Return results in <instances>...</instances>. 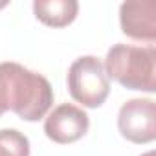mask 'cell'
Returning <instances> with one entry per match:
<instances>
[{"label": "cell", "instance_id": "cell-3", "mask_svg": "<svg viewBox=\"0 0 156 156\" xmlns=\"http://www.w3.org/2000/svg\"><path fill=\"white\" fill-rule=\"evenodd\" d=\"M66 85L72 99L87 108L101 107L110 92V79L105 73L103 62L94 55L77 57L70 64Z\"/></svg>", "mask_w": 156, "mask_h": 156}, {"label": "cell", "instance_id": "cell-1", "mask_svg": "<svg viewBox=\"0 0 156 156\" xmlns=\"http://www.w3.org/2000/svg\"><path fill=\"white\" fill-rule=\"evenodd\" d=\"M51 105L53 88L42 73L19 62H0V114L11 110L24 121H39Z\"/></svg>", "mask_w": 156, "mask_h": 156}, {"label": "cell", "instance_id": "cell-7", "mask_svg": "<svg viewBox=\"0 0 156 156\" xmlns=\"http://www.w3.org/2000/svg\"><path fill=\"white\" fill-rule=\"evenodd\" d=\"M79 11L75 0H35L33 13L37 20L50 28H64L72 24Z\"/></svg>", "mask_w": 156, "mask_h": 156}, {"label": "cell", "instance_id": "cell-6", "mask_svg": "<svg viewBox=\"0 0 156 156\" xmlns=\"http://www.w3.org/2000/svg\"><path fill=\"white\" fill-rule=\"evenodd\" d=\"M121 31L136 41H156V2L154 0H129L119 6Z\"/></svg>", "mask_w": 156, "mask_h": 156}, {"label": "cell", "instance_id": "cell-4", "mask_svg": "<svg viewBox=\"0 0 156 156\" xmlns=\"http://www.w3.org/2000/svg\"><path fill=\"white\" fill-rule=\"evenodd\" d=\"M118 130L132 143H151L156 138V107L152 99L134 98L118 112Z\"/></svg>", "mask_w": 156, "mask_h": 156}, {"label": "cell", "instance_id": "cell-10", "mask_svg": "<svg viewBox=\"0 0 156 156\" xmlns=\"http://www.w3.org/2000/svg\"><path fill=\"white\" fill-rule=\"evenodd\" d=\"M0 116H2V114H0Z\"/></svg>", "mask_w": 156, "mask_h": 156}, {"label": "cell", "instance_id": "cell-2", "mask_svg": "<svg viewBox=\"0 0 156 156\" xmlns=\"http://www.w3.org/2000/svg\"><path fill=\"white\" fill-rule=\"evenodd\" d=\"M105 73L129 90L156 92V50L154 46H132L118 42L105 57Z\"/></svg>", "mask_w": 156, "mask_h": 156}, {"label": "cell", "instance_id": "cell-5", "mask_svg": "<svg viewBox=\"0 0 156 156\" xmlns=\"http://www.w3.org/2000/svg\"><path fill=\"white\" fill-rule=\"evenodd\" d=\"M88 129H90L88 114L72 103H62L55 107L44 121L46 136L59 145H68L81 140L88 132Z\"/></svg>", "mask_w": 156, "mask_h": 156}, {"label": "cell", "instance_id": "cell-8", "mask_svg": "<svg viewBox=\"0 0 156 156\" xmlns=\"http://www.w3.org/2000/svg\"><path fill=\"white\" fill-rule=\"evenodd\" d=\"M0 156H30V140L17 129H0Z\"/></svg>", "mask_w": 156, "mask_h": 156}, {"label": "cell", "instance_id": "cell-9", "mask_svg": "<svg viewBox=\"0 0 156 156\" xmlns=\"http://www.w3.org/2000/svg\"><path fill=\"white\" fill-rule=\"evenodd\" d=\"M141 156H154V151H149V152H145V154H141Z\"/></svg>", "mask_w": 156, "mask_h": 156}]
</instances>
